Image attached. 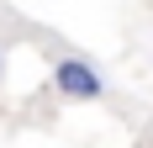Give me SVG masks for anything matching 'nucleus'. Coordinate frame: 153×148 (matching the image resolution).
Wrapping results in <instances>:
<instances>
[{
	"instance_id": "obj_1",
	"label": "nucleus",
	"mask_w": 153,
	"mask_h": 148,
	"mask_svg": "<svg viewBox=\"0 0 153 148\" xmlns=\"http://www.w3.org/2000/svg\"><path fill=\"white\" fill-rule=\"evenodd\" d=\"M53 85H58V95H69V101H100V95H106V79H100L95 64H85V58H58L53 64Z\"/></svg>"
},
{
	"instance_id": "obj_2",
	"label": "nucleus",
	"mask_w": 153,
	"mask_h": 148,
	"mask_svg": "<svg viewBox=\"0 0 153 148\" xmlns=\"http://www.w3.org/2000/svg\"><path fill=\"white\" fill-rule=\"evenodd\" d=\"M0 79H5V53H0Z\"/></svg>"
}]
</instances>
